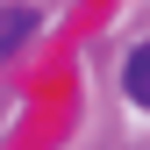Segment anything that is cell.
<instances>
[{"label": "cell", "instance_id": "1", "mask_svg": "<svg viewBox=\"0 0 150 150\" xmlns=\"http://www.w3.org/2000/svg\"><path fill=\"white\" fill-rule=\"evenodd\" d=\"M36 29H43V22H36V7H0V57H14Z\"/></svg>", "mask_w": 150, "mask_h": 150}, {"label": "cell", "instance_id": "2", "mask_svg": "<svg viewBox=\"0 0 150 150\" xmlns=\"http://www.w3.org/2000/svg\"><path fill=\"white\" fill-rule=\"evenodd\" d=\"M122 93H129L136 107H150V43L129 50V64H122Z\"/></svg>", "mask_w": 150, "mask_h": 150}]
</instances>
